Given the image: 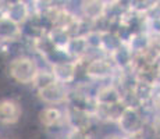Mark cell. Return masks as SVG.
I'll return each mask as SVG.
<instances>
[{
    "instance_id": "13",
    "label": "cell",
    "mask_w": 160,
    "mask_h": 139,
    "mask_svg": "<svg viewBox=\"0 0 160 139\" xmlns=\"http://www.w3.org/2000/svg\"><path fill=\"white\" fill-rule=\"evenodd\" d=\"M21 39V27L7 17L0 18V43L14 42Z\"/></svg>"
},
{
    "instance_id": "2",
    "label": "cell",
    "mask_w": 160,
    "mask_h": 139,
    "mask_svg": "<svg viewBox=\"0 0 160 139\" xmlns=\"http://www.w3.org/2000/svg\"><path fill=\"white\" fill-rule=\"evenodd\" d=\"M82 61V60H79ZM116 67L107 56H100L85 61L84 74L91 81H106L112 79L116 74Z\"/></svg>"
},
{
    "instance_id": "4",
    "label": "cell",
    "mask_w": 160,
    "mask_h": 139,
    "mask_svg": "<svg viewBox=\"0 0 160 139\" xmlns=\"http://www.w3.org/2000/svg\"><path fill=\"white\" fill-rule=\"evenodd\" d=\"M64 122L67 124L70 129H77V131H91L93 117L84 110L75 109V107L67 106L64 109Z\"/></svg>"
},
{
    "instance_id": "23",
    "label": "cell",
    "mask_w": 160,
    "mask_h": 139,
    "mask_svg": "<svg viewBox=\"0 0 160 139\" xmlns=\"http://www.w3.org/2000/svg\"><path fill=\"white\" fill-rule=\"evenodd\" d=\"M4 10H6V3L0 2V18L4 17Z\"/></svg>"
},
{
    "instance_id": "12",
    "label": "cell",
    "mask_w": 160,
    "mask_h": 139,
    "mask_svg": "<svg viewBox=\"0 0 160 139\" xmlns=\"http://www.w3.org/2000/svg\"><path fill=\"white\" fill-rule=\"evenodd\" d=\"M39 120H41L42 125L48 129H53L64 122V113L57 106H49L39 113Z\"/></svg>"
},
{
    "instance_id": "24",
    "label": "cell",
    "mask_w": 160,
    "mask_h": 139,
    "mask_svg": "<svg viewBox=\"0 0 160 139\" xmlns=\"http://www.w3.org/2000/svg\"><path fill=\"white\" fill-rule=\"evenodd\" d=\"M156 39H158V43H159V46H160V35L156 36Z\"/></svg>"
},
{
    "instance_id": "7",
    "label": "cell",
    "mask_w": 160,
    "mask_h": 139,
    "mask_svg": "<svg viewBox=\"0 0 160 139\" xmlns=\"http://www.w3.org/2000/svg\"><path fill=\"white\" fill-rule=\"evenodd\" d=\"M4 17L17 25H24L31 17V6L27 2H10L6 3Z\"/></svg>"
},
{
    "instance_id": "15",
    "label": "cell",
    "mask_w": 160,
    "mask_h": 139,
    "mask_svg": "<svg viewBox=\"0 0 160 139\" xmlns=\"http://www.w3.org/2000/svg\"><path fill=\"white\" fill-rule=\"evenodd\" d=\"M150 43H152V38L146 32H135L132 33L127 46L131 49V52L135 56H138V54H145L149 50Z\"/></svg>"
},
{
    "instance_id": "19",
    "label": "cell",
    "mask_w": 160,
    "mask_h": 139,
    "mask_svg": "<svg viewBox=\"0 0 160 139\" xmlns=\"http://www.w3.org/2000/svg\"><path fill=\"white\" fill-rule=\"evenodd\" d=\"M87 42L89 52H100V45H102V32L99 31H89L87 35L84 36Z\"/></svg>"
},
{
    "instance_id": "10",
    "label": "cell",
    "mask_w": 160,
    "mask_h": 139,
    "mask_svg": "<svg viewBox=\"0 0 160 139\" xmlns=\"http://www.w3.org/2000/svg\"><path fill=\"white\" fill-rule=\"evenodd\" d=\"M104 10H106V2H99V0H89V2H82L79 6V17L87 21L95 22L99 18L104 17Z\"/></svg>"
},
{
    "instance_id": "8",
    "label": "cell",
    "mask_w": 160,
    "mask_h": 139,
    "mask_svg": "<svg viewBox=\"0 0 160 139\" xmlns=\"http://www.w3.org/2000/svg\"><path fill=\"white\" fill-rule=\"evenodd\" d=\"M21 106L13 99H2L0 100V124L13 125L21 118Z\"/></svg>"
},
{
    "instance_id": "17",
    "label": "cell",
    "mask_w": 160,
    "mask_h": 139,
    "mask_svg": "<svg viewBox=\"0 0 160 139\" xmlns=\"http://www.w3.org/2000/svg\"><path fill=\"white\" fill-rule=\"evenodd\" d=\"M122 45V42L118 39V36L114 32L109 31V32H102V45H100V52L109 57L110 54H113L120 46Z\"/></svg>"
},
{
    "instance_id": "5",
    "label": "cell",
    "mask_w": 160,
    "mask_h": 139,
    "mask_svg": "<svg viewBox=\"0 0 160 139\" xmlns=\"http://www.w3.org/2000/svg\"><path fill=\"white\" fill-rule=\"evenodd\" d=\"M70 88L68 85H64L60 82H54L50 86H48L43 91L38 92L39 99L43 103L49 106H58V104L67 103V97H68Z\"/></svg>"
},
{
    "instance_id": "20",
    "label": "cell",
    "mask_w": 160,
    "mask_h": 139,
    "mask_svg": "<svg viewBox=\"0 0 160 139\" xmlns=\"http://www.w3.org/2000/svg\"><path fill=\"white\" fill-rule=\"evenodd\" d=\"M66 139H92L91 131H77V129H70L66 134Z\"/></svg>"
},
{
    "instance_id": "1",
    "label": "cell",
    "mask_w": 160,
    "mask_h": 139,
    "mask_svg": "<svg viewBox=\"0 0 160 139\" xmlns=\"http://www.w3.org/2000/svg\"><path fill=\"white\" fill-rule=\"evenodd\" d=\"M39 68L41 67L38 66V63H36V60L33 57L27 54H20L15 56L10 61L8 72H10L11 78L15 82L28 85V83H32V81L35 79Z\"/></svg>"
},
{
    "instance_id": "16",
    "label": "cell",
    "mask_w": 160,
    "mask_h": 139,
    "mask_svg": "<svg viewBox=\"0 0 160 139\" xmlns=\"http://www.w3.org/2000/svg\"><path fill=\"white\" fill-rule=\"evenodd\" d=\"M46 35L50 39V42L53 43L54 47L58 49V50H66L67 45H68L70 39H71V35L66 29H61V28L57 27H53Z\"/></svg>"
},
{
    "instance_id": "22",
    "label": "cell",
    "mask_w": 160,
    "mask_h": 139,
    "mask_svg": "<svg viewBox=\"0 0 160 139\" xmlns=\"http://www.w3.org/2000/svg\"><path fill=\"white\" fill-rule=\"evenodd\" d=\"M125 139H145V137H143V132H139V134L128 135V137H125Z\"/></svg>"
},
{
    "instance_id": "6",
    "label": "cell",
    "mask_w": 160,
    "mask_h": 139,
    "mask_svg": "<svg viewBox=\"0 0 160 139\" xmlns=\"http://www.w3.org/2000/svg\"><path fill=\"white\" fill-rule=\"evenodd\" d=\"M50 72L53 74L56 82L64 83V85H70V83L75 82V79H77L78 64L74 60L61 61V63L50 66Z\"/></svg>"
},
{
    "instance_id": "14",
    "label": "cell",
    "mask_w": 160,
    "mask_h": 139,
    "mask_svg": "<svg viewBox=\"0 0 160 139\" xmlns=\"http://www.w3.org/2000/svg\"><path fill=\"white\" fill-rule=\"evenodd\" d=\"M88 52L89 50H88V46H87L84 36H72L66 47V53L74 61L84 60L85 56L88 54Z\"/></svg>"
},
{
    "instance_id": "9",
    "label": "cell",
    "mask_w": 160,
    "mask_h": 139,
    "mask_svg": "<svg viewBox=\"0 0 160 139\" xmlns=\"http://www.w3.org/2000/svg\"><path fill=\"white\" fill-rule=\"evenodd\" d=\"M95 100L98 104L103 106H112V104L121 103V92L116 88L113 83L98 86L95 92Z\"/></svg>"
},
{
    "instance_id": "21",
    "label": "cell",
    "mask_w": 160,
    "mask_h": 139,
    "mask_svg": "<svg viewBox=\"0 0 160 139\" xmlns=\"http://www.w3.org/2000/svg\"><path fill=\"white\" fill-rule=\"evenodd\" d=\"M103 139H125V137L122 134H118V132H113V134H107Z\"/></svg>"
},
{
    "instance_id": "3",
    "label": "cell",
    "mask_w": 160,
    "mask_h": 139,
    "mask_svg": "<svg viewBox=\"0 0 160 139\" xmlns=\"http://www.w3.org/2000/svg\"><path fill=\"white\" fill-rule=\"evenodd\" d=\"M145 124H146V121L139 109H127V107L124 109L121 117L117 121L118 129L121 131V134L124 137L143 132Z\"/></svg>"
},
{
    "instance_id": "11",
    "label": "cell",
    "mask_w": 160,
    "mask_h": 139,
    "mask_svg": "<svg viewBox=\"0 0 160 139\" xmlns=\"http://www.w3.org/2000/svg\"><path fill=\"white\" fill-rule=\"evenodd\" d=\"M134 56L135 54L131 52V49L122 43L114 53L109 56V58L114 64L117 71H128L131 70L132 63H134Z\"/></svg>"
},
{
    "instance_id": "18",
    "label": "cell",
    "mask_w": 160,
    "mask_h": 139,
    "mask_svg": "<svg viewBox=\"0 0 160 139\" xmlns=\"http://www.w3.org/2000/svg\"><path fill=\"white\" fill-rule=\"evenodd\" d=\"M54 77L53 74L50 72V68L49 70H43V68H39L38 74H36L35 79L32 81V86L36 89V92H41L46 89L48 86H50L52 83H54Z\"/></svg>"
}]
</instances>
